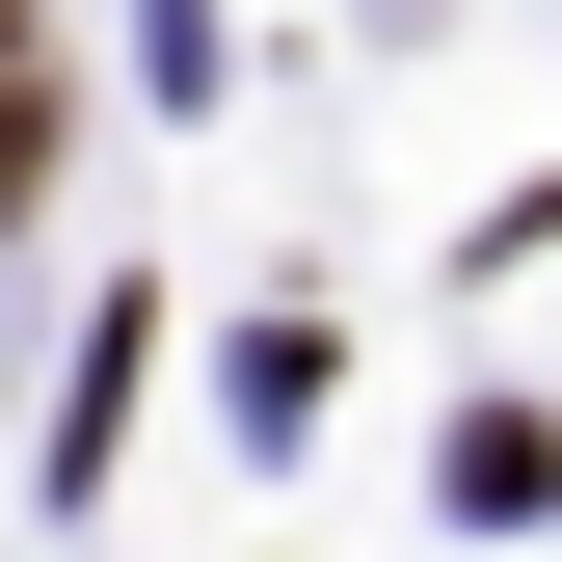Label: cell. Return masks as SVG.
<instances>
[{
    "mask_svg": "<svg viewBox=\"0 0 562 562\" xmlns=\"http://www.w3.org/2000/svg\"><path fill=\"white\" fill-rule=\"evenodd\" d=\"M27 188H54V27L0 0V215H27Z\"/></svg>",
    "mask_w": 562,
    "mask_h": 562,
    "instance_id": "1",
    "label": "cell"
}]
</instances>
